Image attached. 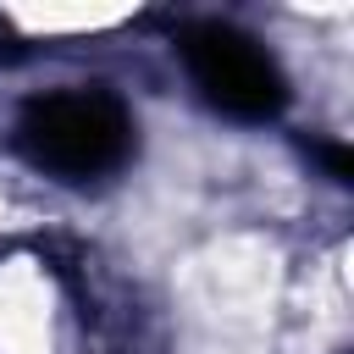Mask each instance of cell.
<instances>
[{"mask_svg": "<svg viewBox=\"0 0 354 354\" xmlns=\"http://www.w3.org/2000/svg\"><path fill=\"white\" fill-rule=\"evenodd\" d=\"M17 149L61 177V183H94L127 166L133 155V116L105 88H55L22 105L17 116Z\"/></svg>", "mask_w": 354, "mask_h": 354, "instance_id": "cell-1", "label": "cell"}, {"mask_svg": "<svg viewBox=\"0 0 354 354\" xmlns=\"http://www.w3.org/2000/svg\"><path fill=\"white\" fill-rule=\"evenodd\" d=\"M183 66L194 88L232 122H271L288 105V77L282 66L232 22H188L177 33Z\"/></svg>", "mask_w": 354, "mask_h": 354, "instance_id": "cell-2", "label": "cell"}, {"mask_svg": "<svg viewBox=\"0 0 354 354\" xmlns=\"http://www.w3.org/2000/svg\"><path fill=\"white\" fill-rule=\"evenodd\" d=\"M315 155L326 160V171H332V183H354V155H348L343 144H315Z\"/></svg>", "mask_w": 354, "mask_h": 354, "instance_id": "cell-3", "label": "cell"}]
</instances>
